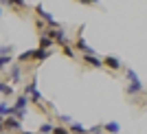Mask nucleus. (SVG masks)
<instances>
[{
    "instance_id": "nucleus-25",
    "label": "nucleus",
    "mask_w": 147,
    "mask_h": 134,
    "mask_svg": "<svg viewBox=\"0 0 147 134\" xmlns=\"http://www.w3.org/2000/svg\"><path fill=\"white\" fill-rule=\"evenodd\" d=\"M0 18H2V9H0Z\"/></svg>"
},
{
    "instance_id": "nucleus-9",
    "label": "nucleus",
    "mask_w": 147,
    "mask_h": 134,
    "mask_svg": "<svg viewBox=\"0 0 147 134\" xmlns=\"http://www.w3.org/2000/svg\"><path fill=\"white\" fill-rule=\"evenodd\" d=\"M29 60H35V49H29V51L18 55V64H24V62H29Z\"/></svg>"
},
{
    "instance_id": "nucleus-3",
    "label": "nucleus",
    "mask_w": 147,
    "mask_h": 134,
    "mask_svg": "<svg viewBox=\"0 0 147 134\" xmlns=\"http://www.w3.org/2000/svg\"><path fill=\"white\" fill-rule=\"evenodd\" d=\"M2 125H5V132L11 134V132H22V121H18L16 116H7L2 119Z\"/></svg>"
},
{
    "instance_id": "nucleus-6",
    "label": "nucleus",
    "mask_w": 147,
    "mask_h": 134,
    "mask_svg": "<svg viewBox=\"0 0 147 134\" xmlns=\"http://www.w3.org/2000/svg\"><path fill=\"white\" fill-rule=\"evenodd\" d=\"M84 64H88L92 68H103V62L99 60L97 55H84Z\"/></svg>"
},
{
    "instance_id": "nucleus-16",
    "label": "nucleus",
    "mask_w": 147,
    "mask_h": 134,
    "mask_svg": "<svg viewBox=\"0 0 147 134\" xmlns=\"http://www.w3.org/2000/svg\"><path fill=\"white\" fill-rule=\"evenodd\" d=\"M125 75H127V79H129V84H132V86H138V84H141L138 75H136L134 70H132V68H127V70H125Z\"/></svg>"
},
{
    "instance_id": "nucleus-5",
    "label": "nucleus",
    "mask_w": 147,
    "mask_h": 134,
    "mask_svg": "<svg viewBox=\"0 0 147 134\" xmlns=\"http://www.w3.org/2000/svg\"><path fill=\"white\" fill-rule=\"evenodd\" d=\"M33 9H35V11H37V16H40V18H42L44 22H46V24L51 26V29H59V24L55 22V18H53L51 13H46V11H44V9H42V5H35Z\"/></svg>"
},
{
    "instance_id": "nucleus-1",
    "label": "nucleus",
    "mask_w": 147,
    "mask_h": 134,
    "mask_svg": "<svg viewBox=\"0 0 147 134\" xmlns=\"http://www.w3.org/2000/svg\"><path fill=\"white\" fill-rule=\"evenodd\" d=\"M24 95L29 97V101L33 106H42V95H40V90H37V79H35V75H33V79L29 81V84L24 86Z\"/></svg>"
},
{
    "instance_id": "nucleus-20",
    "label": "nucleus",
    "mask_w": 147,
    "mask_h": 134,
    "mask_svg": "<svg viewBox=\"0 0 147 134\" xmlns=\"http://www.w3.org/2000/svg\"><path fill=\"white\" fill-rule=\"evenodd\" d=\"M125 90H127L129 95H136V92H141V90H143V84H138V86H132V84H129Z\"/></svg>"
},
{
    "instance_id": "nucleus-19",
    "label": "nucleus",
    "mask_w": 147,
    "mask_h": 134,
    "mask_svg": "<svg viewBox=\"0 0 147 134\" xmlns=\"http://www.w3.org/2000/svg\"><path fill=\"white\" fill-rule=\"evenodd\" d=\"M61 53L66 55V57H75V51H73V46H70V44H66V46H61Z\"/></svg>"
},
{
    "instance_id": "nucleus-17",
    "label": "nucleus",
    "mask_w": 147,
    "mask_h": 134,
    "mask_svg": "<svg viewBox=\"0 0 147 134\" xmlns=\"http://www.w3.org/2000/svg\"><path fill=\"white\" fill-rule=\"evenodd\" d=\"M53 55V51H42V49H35V60L37 62H44L46 57H51Z\"/></svg>"
},
{
    "instance_id": "nucleus-22",
    "label": "nucleus",
    "mask_w": 147,
    "mask_h": 134,
    "mask_svg": "<svg viewBox=\"0 0 147 134\" xmlns=\"http://www.w3.org/2000/svg\"><path fill=\"white\" fill-rule=\"evenodd\" d=\"M9 64H11V57H0V70H5Z\"/></svg>"
},
{
    "instance_id": "nucleus-4",
    "label": "nucleus",
    "mask_w": 147,
    "mask_h": 134,
    "mask_svg": "<svg viewBox=\"0 0 147 134\" xmlns=\"http://www.w3.org/2000/svg\"><path fill=\"white\" fill-rule=\"evenodd\" d=\"M73 49L81 51V53H84V55H97V53H94V49H92L90 44H86V40L81 37V31H79V35H77V42L73 44Z\"/></svg>"
},
{
    "instance_id": "nucleus-7",
    "label": "nucleus",
    "mask_w": 147,
    "mask_h": 134,
    "mask_svg": "<svg viewBox=\"0 0 147 134\" xmlns=\"http://www.w3.org/2000/svg\"><path fill=\"white\" fill-rule=\"evenodd\" d=\"M103 66H108V68H112V70H119L121 68V62L117 60V57H112V55H108V57H103Z\"/></svg>"
},
{
    "instance_id": "nucleus-14",
    "label": "nucleus",
    "mask_w": 147,
    "mask_h": 134,
    "mask_svg": "<svg viewBox=\"0 0 147 134\" xmlns=\"http://www.w3.org/2000/svg\"><path fill=\"white\" fill-rule=\"evenodd\" d=\"M103 130H105V132H110V134H121V128H119V123H114V121L105 123Z\"/></svg>"
},
{
    "instance_id": "nucleus-12",
    "label": "nucleus",
    "mask_w": 147,
    "mask_h": 134,
    "mask_svg": "<svg viewBox=\"0 0 147 134\" xmlns=\"http://www.w3.org/2000/svg\"><path fill=\"white\" fill-rule=\"evenodd\" d=\"M7 116H11V106L7 101H0V119H7Z\"/></svg>"
},
{
    "instance_id": "nucleus-24",
    "label": "nucleus",
    "mask_w": 147,
    "mask_h": 134,
    "mask_svg": "<svg viewBox=\"0 0 147 134\" xmlns=\"http://www.w3.org/2000/svg\"><path fill=\"white\" fill-rule=\"evenodd\" d=\"M20 134H35V132H29V130H24V132H20Z\"/></svg>"
},
{
    "instance_id": "nucleus-18",
    "label": "nucleus",
    "mask_w": 147,
    "mask_h": 134,
    "mask_svg": "<svg viewBox=\"0 0 147 134\" xmlns=\"http://www.w3.org/2000/svg\"><path fill=\"white\" fill-rule=\"evenodd\" d=\"M57 121H59L57 125H64V128H66V125L73 123V116H70V114H59V116H57Z\"/></svg>"
},
{
    "instance_id": "nucleus-2",
    "label": "nucleus",
    "mask_w": 147,
    "mask_h": 134,
    "mask_svg": "<svg viewBox=\"0 0 147 134\" xmlns=\"http://www.w3.org/2000/svg\"><path fill=\"white\" fill-rule=\"evenodd\" d=\"M29 97L26 95H20L18 99H16V104L11 106V116H16L18 121H22L24 119V114H26V108H29Z\"/></svg>"
},
{
    "instance_id": "nucleus-21",
    "label": "nucleus",
    "mask_w": 147,
    "mask_h": 134,
    "mask_svg": "<svg viewBox=\"0 0 147 134\" xmlns=\"http://www.w3.org/2000/svg\"><path fill=\"white\" fill-rule=\"evenodd\" d=\"M51 134H70V132H68V128H64V125H55Z\"/></svg>"
},
{
    "instance_id": "nucleus-8",
    "label": "nucleus",
    "mask_w": 147,
    "mask_h": 134,
    "mask_svg": "<svg viewBox=\"0 0 147 134\" xmlns=\"http://www.w3.org/2000/svg\"><path fill=\"white\" fill-rule=\"evenodd\" d=\"M53 46H55V42H53V40H49L46 35H40V46H37V49H42V51H53Z\"/></svg>"
},
{
    "instance_id": "nucleus-10",
    "label": "nucleus",
    "mask_w": 147,
    "mask_h": 134,
    "mask_svg": "<svg viewBox=\"0 0 147 134\" xmlns=\"http://www.w3.org/2000/svg\"><path fill=\"white\" fill-rule=\"evenodd\" d=\"M11 81L13 84H20V81H22V66H20V64H16V66L11 68Z\"/></svg>"
},
{
    "instance_id": "nucleus-13",
    "label": "nucleus",
    "mask_w": 147,
    "mask_h": 134,
    "mask_svg": "<svg viewBox=\"0 0 147 134\" xmlns=\"http://www.w3.org/2000/svg\"><path fill=\"white\" fill-rule=\"evenodd\" d=\"M53 128H55V123H53V121H44L37 132H40V134H51V132H53Z\"/></svg>"
},
{
    "instance_id": "nucleus-23",
    "label": "nucleus",
    "mask_w": 147,
    "mask_h": 134,
    "mask_svg": "<svg viewBox=\"0 0 147 134\" xmlns=\"http://www.w3.org/2000/svg\"><path fill=\"white\" fill-rule=\"evenodd\" d=\"M5 132V125H2V119H0V134Z\"/></svg>"
},
{
    "instance_id": "nucleus-11",
    "label": "nucleus",
    "mask_w": 147,
    "mask_h": 134,
    "mask_svg": "<svg viewBox=\"0 0 147 134\" xmlns=\"http://www.w3.org/2000/svg\"><path fill=\"white\" fill-rule=\"evenodd\" d=\"M68 132L70 134H88V130L81 125V123H77V121H73L70 125H68Z\"/></svg>"
},
{
    "instance_id": "nucleus-15",
    "label": "nucleus",
    "mask_w": 147,
    "mask_h": 134,
    "mask_svg": "<svg viewBox=\"0 0 147 134\" xmlns=\"http://www.w3.org/2000/svg\"><path fill=\"white\" fill-rule=\"evenodd\" d=\"M0 95H5V97H11V95H13V86H9L7 81H0Z\"/></svg>"
},
{
    "instance_id": "nucleus-26",
    "label": "nucleus",
    "mask_w": 147,
    "mask_h": 134,
    "mask_svg": "<svg viewBox=\"0 0 147 134\" xmlns=\"http://www.w3.org/2000/svg\"><path fill=\"white\" fill-rule=\"evenodd\" d=\"M2 134H7V132H2Z\"/></svg>"
}]
</instances>
